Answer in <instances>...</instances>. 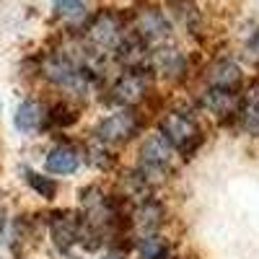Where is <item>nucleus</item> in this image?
I'll return each instance as SVG.
<instances>
[{"label": "nucleus", "instance_id": "1", "mask_svg": "<svg viewBox=\"0 0 259 259\" xmlns=\"http://www.w3.org/2000/svg\"><path fill=\"white\" fill-rule=\"evenodd\" d=\"M39 73L55 89H62L73 96H85L94 89V70L89 62H78L68 52H50L39 65Z\"/></svg>", "mask_w": 259, "mask_h": 259}, {"label": "nucleus", "instance_id": "2", "mask_svg": "<svg viewBox=\"0 0 259 259\" xmlns=\"http://www.w3.org/2000/svg\"><path fill=\"white\" fill-rule=\"evenodd\" d=\"M127 34H130V24L122 13L117 11L96 13L83 29V45H85V52H89V60L117 55Z\"/></svg>", "mask_w": 259, "mask_h": 259}, {"label": "nucleus", "instance_id": "3", "mask_svg": "<svg viewBox=\"0 0 259 259\" xmlns=\"http://www.w3.org/2000/svg\"><path fill=\"white\" fill-rule=\"evenodd\" d=\"M174 156H177V150L171 148V143L161 133H150L140 145L135 174L148 187H156L158 182H163L174 171Z\"/></svg>", "mask_w": 259, "mask_h": 259}, {"label": "nucleus", "instance_id": "4", "mask_svg": "<svg viewBox=\"0 0 259 259\" xmlns=\"http://www.w3.org/2000/svg\"><path fill=\"white\" fill-rule=\"evenodd\" d=\"M158 133L171 143V148H174L182 158H192L200 150V145L205 143L202 127L197 124V119L189 112H182V109L166 112L163 119L158 122Z\"/></svg>", "mask_w": 259, "mask_h": 259}, {"label": "nucleus", "instance_id": "5", "mask_svg": "<svg viewBox=\"0 0 259 259\" xmlns=\"http://www.w3.org/2000/svg\"><path fill=\"white\" fill-rule=\"evenodd\" d=\"M143 127V119L135 109H127V106H119V112L104 117L96 124V133L94 138L106 143V145H122L127 140H133Z\"/></svg>", "mask_w": 259, "mask_h": 259}, {"label": "nucleus", "instance_id": "6", "mask_svg": "<svg viewBox=\"0 0 259 259\" xmlns=\"http://www.w3.org/2000/svg\"><path fill=\"white\" fill-rule=\"evenodd\" d=\"M150 91V73L148 68H127L109 89V101L117 106H127V109H135V106L148 96Z\"/></svg>", "mask_w": 259, "mask_h": 259}, {"label": "nucleus", "instance_id": "7", "mask_svg": "<svg viewBox=\"0 0 259 259\" xmlns=\"http://www.w3.org/2000/svg\"><path fill=\"white\" fill-rule=\"evenodd\" d=\"M130 24V31H133L143 45H161V41L168 39V21H166V13L153 8V6H145V8H138L133 13V18L127 21Z\"/></svg>", "mask_w": 259, "mask_h": 259}, {"label": "nucleus", "instance_id": "8", "mask_svg": "<svg viewBox=\"0 0 259 259\" xmlns=\"http://www.w3.org/2000/svg\"><path fill=\"white\" fill-rule=\"evenodd\" d=\"M127 221H130V233H133V239H138V236H150V233H161V228L166 223V210L158 200L140 197L135 205H130Z\"/></svg>", "mask_w": 259, "mask_h": 259}, {"label": "nucleus", "instance_id": "9", "mask_svg": "<svg viewBox=\"0 0 259 259\" xmlns=\"http://www.w3.org/2000/svg\"><path fill=\"white\" fill-rule=\"evenodd\" d=\"M80 226H83V218L73 210H55L47 218L50 239L60 254H68L80 241Z\"/></svg>", "mask_w": 259, "mask_h": 259}, {"label": "nucleus", "instance_id": "10", "mask_svg": "<svg viewBox=\"0 0 259 259\" xmlns=\"http://www.w3.org/2000/svg\"><path fill=\"white\" fill-rule=\"evenodd\" d=\"M145 68L150 75H158L166 80H182V78H187L189 60L177 47H158L145 57Z\"/></svg>", "mask_w": 259, "mask_h": 259}, {"label": "nucleus", "instance_id": "11", "mask_svg": "<svg viewBox=\"0 0 259 259\" xmlns=\"http://www.w3.org/2000/svg\"><path fill=\"white\" fill-rule=\"evenodd\" d=\"M202 80H205V89L233 91V94H239L244 89V73L231 57L212 60L205 68V73H202Z\"/></svg>", "mask_w": 259, "mask_h": 259}, {"label": "nucleus", "instance_id": "12", "mask_svg": "<svg viewBox=\"0 0 259 259\" xmlns=\"http://www.w3.org/2000/svg\"><path fill=\"white\" fill-rule=\"evenodd\" d=\"M236 122L241 124L244 133L259 135V80H254L249 89H241L239 99V112H236Z\"/></svg>", "mask_w": 259, "mask_h": 259}, {"label": "nucleus", "instance_id": "13", "mask_svg": "<svg viewBox=\"0 0 259 259\" xmlns=\"http://www.w3.org/2000/svg\"><path fill=\"white\" fill-rule=\"evenodd\" d=\"M47 171L55 177H68V174H75L78 166H80V150L70 143H60L55 145L50 153H47V161H45Z\"/></svg>", "mask_w": 259, "mask_h": 259}, {"label": "nucleus", "instance_id": "14", "mask_svg": "<svg viewBox=\"0 0 259 259\" xmlns=\"http://www.w3.org/2000/svg\"><path fill=\"white\" fill-rule=\"evenodd\" d=\"M16 127L21 133H39L41 127H47L45 122V106H41L36 99H24L16 109Z\"/></svg>", "mask_w": 259, "mask_h": 259}, {"label": "nucleus", "instance_id": "15", "mask_svg": "<svg viewBox=\"0 0 259 259\" xmlns=\"http://www.w3.org/2000/svg\"><path fill=\"white\" fill-rule=\"evenodd\" d=\"M133 249L138 251L140 259H171V246L161 233L138 236V239L133 241Z\"/></svg>", "mask_w": 259, "mask_h": 259}, {"label": "nucleus", "instance_id": "16", "mask_svg": "<svg viewBox=\"0 0 259 259\" xmlns=\"http://www.w3.org/2000/svg\"><path fill=\"white\" fill-rule=\"evenodd\" d=\"M45 122L47 127H70L78 122V109L70 106L68 101H55L50 106H45Z\"/></svg>", "mask_w": 259, "mask_h": 259}, {"label": "nucleus", "instance_id": "17", "mask_svg": "<svg viewBox=\"0 0 259 259\" xmlns=\"http://www.w3.org/2000/svg\"><path fill=\"white\" fill-rule=\"evenodd\" d=\"M85 161H89L91 166L96 168H109L114 163V156H112V145H106L101 140H91L89 145H85Z\"/></svg>", "mask_w": 259, "mask_h": 259}, {"label": "nucleus", "instance_id": "18", "mask_svg": "<svg viewBox=\"0 0 259 259\" xmlns=\"http://www.w3.org/2000/svg\"><path fill=\"white\" fill-rule=\"evenodd\" d=\"M24 174H26V184L39 194V197H45V200H55L57 197V182L55 179L41 177V174H36V171H31V168H24Z\"/></svg>", "mask_w": 259, "mask_h": 259}, {"label": "nucleus", "instance_id": "19", "mask_svg": "<svg viewBox=\"0 0 259 259\" xmlns=\"http://www.w3.org/2000/svg\"><path fill=\"white\" fill-rule=\"evenodd\" d=\"M55 13L62 18H78L85 11V0H52Z\"/></svg>", "mask_w": 259, "mask_h": 259}, {"label": "nucleus", "instance_id": "20", "mask_svg": "<svg viewBox=\"0 0 259 259\" xmlns=\"http://www.w3.org/2000/svg\"><path fill=\"white\" fill-rule=\"evenodd\" d=\"M246 57L254 62V65H259V26L249 34V39H246Z\"/></svg>", "mask_w": 259, "mask_h": 259}, {"label": "nucleus", "instance_id": "21", "mask_svg": "<svg viewBox=\"0 0 259 259\" xmlns=\"http://www.w3.org/2000/svg\"><path fill=\"white\" fill-rule=\"evenodd\" d=\"M101 259H127V254L119 251V249H109V251H104V254H101Z\"/></svg>", "mask_w": 259, "mask_h": 259}]
</instances>
